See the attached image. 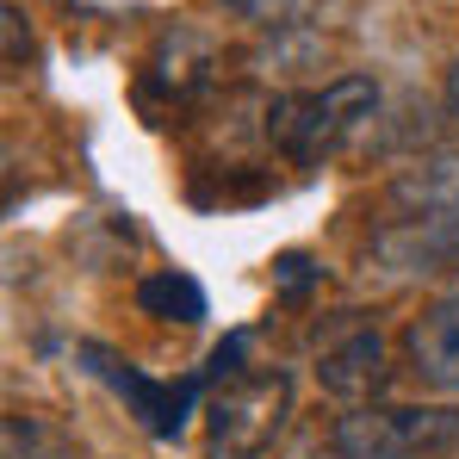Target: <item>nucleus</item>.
I'll list each match as a JSON object with an SVG mask.
<instances>
[{"label": "nucleus", "instance_id": "9", "mask_svg": "<svg viewBox=\"0 0 459 459\" xmlns=\"http://www.w3.org/2000/svg\"><path fill=\"white\" fill-rule=\"evenodd\" d=\"M137 310L155 316V323H205L212 316V299H205V286L186 267H161V273H150L137 286Z\"/></svg>", "mask_w": 459, "mask_h": 459}, {"label": "nucleus", "instance_id": "11", "mask_svg": "<svg viewBox=\"0 0 459 459\" xmlns=\"http://www.w3.org/2000/svg\"><path fill=\"white\" fill-rule=\"evenodd\" d=\"M230 19H242V25H255V31H273V38H286V31H310V25H323V13L335 6V0H218Z\"/></svg>", "mask_w": 459, "mask_h": 459}, {"label": "nucleus", "instance_id": "12", "mask_svg": "<svg viewBox=\"0 0 459 459\" xmlns=\"http://www.w3.org/2000/svg\"><path fill=\"white\" fill-rule=\"evenodd\" d=\"M19 56H31V31H25V13L6 6V63L19 69Z\"/></svg>", "mask_w": 459, "mask_h": 459}, {"label": "nucleus", "instance_id": "7", "mask_svg": "<svg viewBox=\"0 0 459 459\" xmlns=\"http://www.w3.org/2000/svg\"><path fill=\"white\" fill-rule=\"evenodd\" d=\"M403 367L429 391L459 397V292H441L403 323Z\"/></svg>", "mask_w": 459, "mask_h": 459}, {"label": "nucleus", "instance_id": "3", "mask_svg": "<svg viewBox=\"0 0 459 459\" xmlns=\"http://www.w3.org/2000/svg\"><path fill=\"white\" fill-rule=\"evenodd\" d=\"M335 459H454L459 410L447 403H354L329 429Z\"/></svg>", "mask_w": 459, "mask_h": 459}, {"label": "nucleus", "instance_id": "8", "mask_svg": "<svg viewBox=\"0 0 459 459\" xmlns=\"http://www.w3.org/2000/svg\"><path fill=\"white\" fill-rule=\"evenodd\" d=\"M316 379H323V391H335L342 403H373L385 385V335L373 323H348L335 342H323Z\"/></svg>", "mask_w": 459, "mask_h": 459}, {"label": "nucleus", "instance_id": "6", "mask_svg": "<svg viewBox=\"0 0 459 459\" xmlns=\"http://www.w3.org/2000/svg\"><path fill=\"white\" fill-rule=\"evenodd\" d=\"M212 69H218V44L193 25H168L143 63V100L161 93L168 106H193L212 87Z\"/></svg>", "mask_w": 459, "mask_h": 459}, {"label": "nucleus", "instance_id": "10", "mask_svg": "<svg viewBox=\"0 0 459 459\" xmlns=\"http://www.w3.org/2000/svg\"><path fill=\"white\" fill-rule=\"evenodd\" d=\"M0 435H6V459H93L63 422H50L38 410H13Z\"/></svg>", "mask_w": 459, "mask_h": 459}, {"label": "nucleus", "instance_id": "5", "mask_svg": "<svg viewBox=\"0 0 459 459\" xmlns=\"http://www.w3.org/2000/svg\"><path fill=\"white\" fill-rule=\"evenodd\" d=\"M385 205L397 212L403 230H435V236H459V137L422 150L410 168L391 174Z\"/></svg>", "mask_w": 459, "mask_h": 459}, {"label": "nucleus", "instance_id": "2", "mask_svg": "<svg viewBox=\"0 0 459 459\" xmlns=\"http://www.w3.org/2000/svg\"><path fill=\"white\" fill-rule=\"evenodd\" d=\"M379 81L373 75H335L323 87H299V93H280L267 100V143L286 155L292 168H323L329 155H342L354 137L373 131L379 118Z\"/></svg>", "mask_w": 459, "mask_h": 459}, {"label": "nucleus", "instance_id": "13", "mask_svg": "<svg viewBox=\"0 0 459 459\" xmlns=\"http://www.w3.org/2000/svg\"><path fill=\"white\" fill-rule=\"evenodd\" d=\"M441 100H447V112L459 118V63L447 69V81H441Z\"/></svg>", "mask_w": 459, "mask_h": 459}, {"label": "nucleus", "instance_id": "4", "mask_svg": "<svg viewBox=\"0 0 459 459\" xmlns=\"http://www.w3.org/2000/svg\"><path fill=\"white\" fill-rule=\"evenodd\" d=\"M75 360H87V373L106 385L112 397H125V410L150 429L155 441H180L186 422L199 416V391H205V373H186V379H150L143 367H131L125 354H112L106 342H81Z\"/></svg>", "mask_w": 459, "mask_h": 459}, {"label": "nucleus", "instance_id": "1", "mask_svg": "<svg viewBox=\"0 0 459 459\" xmlns=\"http://www.w3.org/2000/svg\"><path fill=\"white\" fill-rule=\"evenodd\" d=\"M242 354L248 342L230 335L205 367V459H273L292 429V373Z\"/></svg>", "mask_w": 459, "mask_h": 459}]
</instances>
